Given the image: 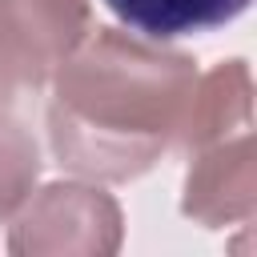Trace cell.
I'll use <instances>...</instances> for the list:
<instances>
[{
    "label": "cell",
    "mask_w": 257,
    "mask_h": 257,
    "mask_svg": "<svg viewBox=\"0 0 257 257\" xmlns=\"http://www.w3.org/2000/svg\"><path fill=\"white\" fill-rule=\"evenodd\" d=\"M197 68L149 36L88 28L52 72V157L88 181H133L177 141Z\"/></svg>",
    "instance_id": "1"
},
{
    "label": "cell",
    "mask_w": 257,
    "mask_h": 257,
    "mask_svg": "<svg viewBox=\"0 0 257 257\" xmlns=\"http://www.w3.org/2000/svg\"><path fill=\"white\" fill-rule=\"evenodd\" d=\"M8 249L20 257H104L120 249V209L116 201L80 181H56L44 185L36 197H28L12 221Z\"/></svg>",
    "instance_id": "2"
},
{
    "label": "cell",
    "mask_w": 257,
    "mask_h": 257,
    "mask_svg": "<svg viewBox=\"0 0 257 257\" xmlns=\"http://www.w3.org/2000/svg\"><path fill=\"white\" fill-rule=\"evenodd\" d=\"M88 28V0H0V116L20 92L48 84Z\"/></svg>",
    "instance_id": "3"
},
{
    "label": "cell",
    "mask_w": 257,
    "mask_h": 257,
    "mask_svg": "<svg viewBox=\"0 0 257 257\" xmlns=\"http://www.w3.org/2000/svg\"><path fill=\"white\" fill-rule=\"evenodd\" d=\"M253 209H257L253 133L245 128L197 149V161L189 165V177H185L181 213L205 229H225V225L253 221Z\"/></svg>",
    "instance_id": "4"
},
{
    "label": "cell",
    "mask_w": 257,
    "mask_h": 257,
    "mask_svg": "<svg viewBox=\"0 0 257 257\" xmlns=\"http://www.w3.org/2000/svg\"><path fill=\"white\" fill-rule=\"evenodd\" d=\"M253 124V80L245 60H225L193 80L177 145L197 153L213 141H225L233 133H245Z\"/></svg>",
    "instance_id": "5"
},
{
    "label": "cell",
    "mask_w": 257,
    "mask_h": 257,
    "mask_svg": "<svg viewBox=\"0 0 257 257\" xmlns=\"http://www.w3.org/2000/svg\"><path fill=\"white\" fill-rule=\"evenodd\" d=\"M104 4L124 28L149 40L209 32L249 8V0H104Z\"/></svg>",
    "instance_id": "6"
},
{
    "label": "cell",
    "mask_w": 257,
    "mask_h": 257,
    "mask_svg": "<svg viewBox=\"0 0 257 257\" xmlns=\"http://www.w3.org/2000/svg\"><path fill=\"white\" fill-rule=\"evenodd\" d=\"M40 177V153L32 133L0 116V225H8L20 205L32 197V185Z\"/></svg>",
    "instance_id": "7"
}]
</instances>
